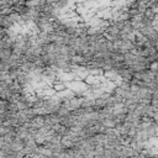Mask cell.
Instances as JSON below:
<instances>
[{"label":"cell","mask_w":158,"mask_h":158,"mask_svg":"<svg viewBox=\"0 0 158 158\" xmlns=\"http://www.w3.org/2000/svg\"><path fill=\"white\" fill-rule=\"evenodd\" d=\"M65 86L69 90H72L75 96H85V94L89 90V86L84 83V80H78V79L65 83Z\"/></svg>","instance_id":"6da1fadb"},{"label":"cell","mask_w":158,"mask_h":158,"mask_svg":"<svg viewBox=\"0 0 158 158\" xmlns=\"http://www.w3.org/2000/svg\"><path fill=\"white\" fill-rule=\"evenodd\" d=\"M23 125H26L27 127H31V128L38 130L40 127L44 126V117H43L42 115H36V116H33V117L30 120V122L23 123Z\"/></svg>","instance_id":"7a4b0ae2"},{"label":"cell","mask_w":158,"mask_h":158,"mask_svg":"<svg viewBox=\"0 0 158 158\" xmlns=\"http://www.w3.org/2000/svg\"><path fill=\"white\" fill-rule=\"evenodd\" d=\"M43 117H44V125L48 126L49 128H53L57 125H59V117L56 114H47Z\"/></svg>","instance_id":"3957f363"},{"label":"cell","mask_w":158,"mask_h":158,"mask_svg":"<svg viewBox=\"0 0 158 158\" xmlns=\"http://www.w3.org/2000/svg\"><path fill=\"white\" fill-rule=\"evenodd\" d=\"M95 16L102 20H110L111 19V7H104V9H98L95 12Z\"/></svg>","instance_id":"277c9868"},{"label":"cell","mask_w":158,"mask_h":158,"mask_svg":"<svg viewBox=\"0 0 158 158\" xmlns=\"http://www.w3.org/2000/svg\"><path fill=\"white\" fill-rule=\"evenodd\" d=\"M70 64H75V65H85L86 60L81 54H73L70 56Z\"/></svg>","instance_id":"5b68a950"},{"label":"cell","mask_w":158,"mask_h":158,"mask_svg":"<svg viewBox=\"0 0 158 158\" xmlns=\"http://www.w3.org/2000/svg\"><path fill=\"white\" fill-rule=\"evenodd\" d=\"M11 54H12L11 48H1L0 49V60L1 62H6L10 58Z\"/></svg>","instance_id":"8992f818"},{"label":"cell","mask_w":158,"mask_h":158,"mask_svg":"<svg viewBox=\"0 0 158 158\" xmlns=\"http://www.w3.org/2000/svg\"><path fill=\"white\" fill-rule=\"evenodd\" d=\"M100 122H101L106 128H114V127L116 126V122H115V120L112 118V116H110V117H104Z\"/></svg>","instance_id":"52a82bcc"},{"label":"cell","mask_w":158,"mask_h":158,"mask_svg":"<svg viewBox=\"0 0 158 158\" xmlns=\"http://www.w3.org/2000/svg\"><path fill=\"white\" fill-rule=\"evenodd\" d=\"M68 114H70L69 109H67V107L63 106V105H60V106L58 107V110L56 111V115H57L58 117H64V116H67Z\"/></svg>","instance_id":"ba28073f"},{"label":"cell","mask_w":158,"mask_h":158,"mask_svg":"<svg viewBox=\"0 0 158 158\" xmlns=\"http://www.w3.org/2000/svg\"><path fill=\"white\" fill-rule=\"evenodd\" d=\"M10 130H14V128H12V127H7V126H5V125H0V137L5 136Z\"/></svg>","instance_id":"9c48e42d"}]
</instances>
